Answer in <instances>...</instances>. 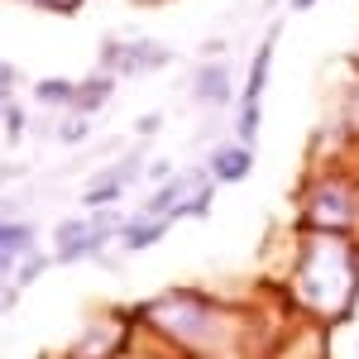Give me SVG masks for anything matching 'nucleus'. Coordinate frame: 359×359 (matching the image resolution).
<instances>
[{
  "mask_svg": "<svg viewBox=\"0 0 359 359\" xmlns=\"http://www.w3.org/2000/svg\"><path fill=\"white\" fill-rule=\"evenodd\" d=\"M297 287L302 302L321 316H350L359 297V249L345 235H311L297 259Z\"/></svg>",
  "mask_w": 359,
  "mask_h": 359,
  "instance_id": "obj_1",
  "label": "nucleus"
},
{
  "mask_svg": "<svg viewBox=\"0 0 359 359\" xmlns=\"http://www.w3.org/2000/svg\"><path fill=\"white\" fill-rule=\"evenodd\" d=\"M355 216L359 196L350 177H321L302 196V225H311V235H345L355 225Z\"/></svg>",
  "mask_w": 359,
  "mask_h": 359,
  "instance_id": "obj_2",
  "label": "nucleus"
},
{
  "mask_svg": "<svg viewBox=\"0 0 359 359\" xmlns=\"http://www.w3.org/2000/svg\"><path fill=\"white\" fill-rule=\"evenodd\" d=\"M120 230H125V216H115V211L67 216V221H57V230H53V259H57V264L96 259L111 240H120Z\"/></svg>",
  "mask_w": 359,
  "mask_h": 359,
  "instance_id": "obj_3",
  "label": "nucleus"
},
{
  "mask_svg": "<svg viewBox=\"0 0 359 359\" xmlns=\"http://www.w3.org/2000/svg\"><path fill=\"white\" fill-rule=\"evenodd\" d=\"M278 34H283V25L273 20V29L259 39V48H254V57H249V82H245V96H240V115H235V139L249 144V149H254L259 120H264V86H269V62H273Z\"/></svg>",
  "mask_w": 359,
  "mask_h": 359,
  "instance_id": "obj_4",
  "label": "nucleus"
},
{
  "mask_svg": "<svg viewBox=\"0 0 359 359\" xmlns=\"http://www.w3.org/2000/svg\"><path fill=\"white\" fill-rule=\"evenodd\" d=\"M172 62V48L158 39H106L101 43V72L111 77H149Z\"/></svg>",
  "mask_w": 359,
  "mask_h": 359,
  "instance_id": "obj_5",
  "label": "nucleus"
},
{
  "mask_svg": "<svg viewBox=\"0 0 359 359\" xmlns=\"http://www.w3.org/2000/svg\"><path fill=\"white\" fill-rule=\"evenodd\" d=\"M139 168H144V154H125L115 168H106V172H101V182H91V187L82 192V206H101V211H106V206H111V201H120V192L135 182Z\"/></svg>",
  "mask_w": 359,
  "mask_h": 359,
  "instance_id": "obj_6",
  "label": "nucleus"
},
{
  "mask_svg": "<svg viewBox=\"0 0 359 359\" xmlns=\"http://www.w3.org/2000/svg\"><path fill=\"white\" fill-rule=\"evenodd\" d=\"M206 172H211V182H216V187L245 182L249 172H254V149H249V144H240V139H230V144H221V149L211 154Z\"/></svg>",
  "mask_w": 359,
  "mask_h": 359,
  "instance_id": "obj_7",
  "label": "nucleus"
},
{
  "mask_svg": "<svg viewBox=\"0 0 359 359\" xmlns=\"http://www.w3.org/2000/svg\"><path fill=\"white\" fill-rule=\"evenodd\" d=\"M230 91H235V82H230V67H225V62H196V72H192L196 106L221 111L225 101H230Z\"/></svg>",
  "mask_w": 359,
  "mask_h": 359,
  "instance_id": "obj_8",
  "label": "nucleus"
},
{
  "mask_svg": "<svg viewBox=\"0 0 359 359\" xmlns=\"http://www.w3.org/2000/svg\"><path fill=\"white\" fill-rule=\"evenodd\" d=\"M168 216H144V211H139V216H125V230H120V249H125V254H139V249H149V245H158V240H163L168 235Z\"/></svg>",
  "mask_w": 359,
  "mask_h": 359,
  "instance_id": "obj_9",
  "label": "nucleus"
},
{
  "mask_svg": "<svg viewBox=\"0 0 359 359\" xmlns=\"http://www.w3.org/2000/svg\"><path fill=\"white\" fill-rule=\"evenodd\" d=\"M111 91H115L111 72H91L86 82H77V106H72V115H96L106 101H111Z\"/></svg>",
  "mask_w": 359,
  "mask_h": 359,
  "instance_id": "obj_10",
  "label": "nucleus"
},
{
  "mask_svg": "<svg viewBox=\"0 0 359 359\" xmlns=\"http://www.w3.org/2000/svg\"><path fill=\"white\" fill-rule=\"evenodd\" d=\"M34 96H39L43 106H62V111H72V106H77V82H67V77H48V82L34 86Z\"/></svg>",
  "mask_w": 359,
  "mask_h": 359,
  "instance_id": "obj_11",
  "label": "nucleus"
},
{
  "mask_svg": "<svg viewBox=\"0 0 359 359\" xmlns=\"http://www.w3.org/2000/svg\"><path fill=\"white\" fill-rule=\"evenodd\" d=\"M48 264H53V259H48V254H25V264H20V269H15V287H29V283H34V278L43 273V269H48Z\"/></svg>",
  "mask_w": 359,
  "mask_h": 359,
  "instance_id": "obj_12",
  "label": "nucleus"
},
{
  "mask_svg": "<svg viewBox=\"0 0 359 359\" xmlns=\"http://www.w3.org/2000/svg\"><path fill=\"white\" fill-rule=\"evenodd\" d=\"M57 139H62V144H82L86 139V115H67V120L57 125Z\"/></svg>",
  "mask_w": 359,
  "mask_h": 359,
  "instance_id": "obj_13",
  "label": "nucleus"
},
{
  "mask_svg": "<svg viewBox=\"0 0 359 359\" xmlns=\"http://www.w3.org/2000/svg\"><path fill=\"white\" fill-rule=\"evenodd\" d=\"M15 82H20V72H15L10 62H0V106L10 101V86H15Z\"/></svg>",
  "mask_w": 359,
  "mask_h": 359,
  "instance_id": "obj_14",
  "label": "nucleus"
},
{
  "mask_svg": "<svg viewBox=\"0 0 359 359\" xmlns=\"http://www.w3.org/2000/svg\"><path fill=\"white\" fill-rule=\"evenodd\" d=\"M5 125H10V135H20V130H25V111H20V106H10V101H5Z\"/></svg>",
  "mask_w": 359,
  "mask_h": 359,
  "instance_id": "obj_15",
  "label": "nucleus"
},
{
  "mask_svg": "<svg viewBox=\"0 0 359 359\" xmlns=\"http://www.w3.org/2000/svg\"><path fill=\"white\" fill-rule=\"evenodd\" d=\"M163 125V115H139V135H154Z\"/></svg>",
  "mask_w": 359,
  "mask_h": 359,
  "instance_id": "obj_16",
  "label": "nucleus"
},
{
  "mask_svg": "<svg viewBox=\"0 0 359 359\" xmlns=\"http://www.w3.org/2000/svg\"><path fill=\"white\" fill-rule=\"evenodd\" d=\"M311 5H316V0H292V10H311Z\"/></svg>",
  "mask_w": 359,
  "mask_h": 359,
  "instance_id": "obj_17",
  "label": "nucleus"
},
{
  "mask_svg": "<svg viewBox=\"0 0 359 359\" xmlns=\"http://www.w3.org/2000/svg\"><path fill=\"white\" fill-rule=\"evenodd\" d=\"M5 177H10V172H5V168H0V182H5Z\"/></svg>",
  "mask_w": 359,
  "mask_h": 359,
  "instance_id": "obj_18",
  "label": "nucleus"
},
{
  "mask_svg": "<svg viewBox=\"0 0 359 359\" xmlns=\"http://www.w3.org/2000/svg\"><path fill=\"white\" fill-rule=\"evenodd\" d=\"M355 359H359V345H355Z\"/></svg>",
  "mask_w": 359,
  "mask_h": 359,
  "instance_id": "obj_19",
  "label": "nucleus"
},
{
  "mask_svg": "<svg viewBox=\"0 0 359 359\" xmlns=\"http://www.w3.org/2000/svg\"><path fill=\"white\" fill-rule=\"evenodd\" d=\"M0 225H5V216H0Z\"/></svg>",
  "mask_w": 359,
  "mask_h": 359,
  "instance_id": "obj_20",
  "label": "nucleus"
}]
</instances>
